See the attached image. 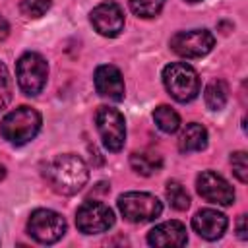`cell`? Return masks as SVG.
Here are the masks:
<instances>
[{
	"mask_svg": "<svg viewBox=\"0 0 248 248\" xmlns=\"http://www.w3.org/2000/svg\"><path fill=\"white\" fill-rule=\"evenodd\" d=\"M45 178L48 180L54 192L72 196L85 186L89 178V169L81 157L74 153H64V155H56L52 161L46 163Z\"/></svg>",
	"mask_w": 248,
	"mask_h": 248,
	"instance_id": "1",
	"label": "cell"
},
{
	"mask_svg": "<svg viewBox=\"0 0 248 248\" xmlns=\"http://www.w3.org/2000/svg\"><path fill=\"white\" fill-rule=\"evenodd\" d=\"M41 130V114L27 105L10 110L0 122L2 138L12 145H25Z\"/></svg>",
	"mask_w": 248,
	"mask_h": 248,
	"instance_id": "2",
	"label": "cell"
},
{
	"mask_svg": "<svg viewBox=\"0 0 248 248\" xmlns=\"http://www.w3.org/2000/svg\"><path fill=\"white\" fill-rule=\"evenodd\" d=\"M163 83L169 95L178 103H190L200 93L198 72L186 62H170L163 68Z\"/></svg>",
	"mask_w": 248,
	"mask_h": 248,
	"instance_id": "3",
	"label": "cell"
},
{
	"mask_svg": "<svg viewBox=\"0 0 248 248\" xmlns=\"http://www.w3.org/2000/svg\"><path fill=\"white\" fill-rule=\"evenodd\" d=\"M16 78H17L19 89L25 95L35 97L46 85L48 64L39 52H25L19 56V60L16 64Z\"/></svg>",
	"mask_w": 248,
	"mask_h": 248,
	"instance_id": "4",
	"label": "cell"
},
{
	"mask_svg": "<svg viewBox=\"0 0 248 248\" xmlns=\"http://www.w3.org/2000/svg\"><path fill=\"white\" fill-rule=\"evenodd\" d=\"M118 209L130 223H147L163 213V203L159 198L147 192H126L118 196Z\"/></svg>",
	"mask_w": 248,
	"mask_h": 248,
	"instance_id": "5",
	"label": "cell"
},
{
	"mask_svg": "<svg viewBox=\"0 0 248 248\" xmlns=\"http://www.w3.org/2000/svg\"><path fill=\"white\" fill-rule=\"evenodd\" d=\"M27 232L41 244H54L66 232V221L52 209H35L27 221Z\"/></svg>",
	"mask_w": 248,
	"mask_h": 248,
	"instance_id": "6",
	"label": "cell"
},
{
	"mask_svg": "<svg viewBox=\"0 0 248 248\" xmlns=\"http://www.w3.org/2000/svg\"><path fill=\"white\" fill-rule=\"evenodd\" d=\"M95 124L103 145L108 151H120L126 141V122L120 110L110 107H99L95 114Z\"/></svg>",
	"mask_w": 248,
	"mask_h": 248,
	"instance_id": "7",
	"label": "cell"
},
{
	"mask_svg": "<svg viewBox=\"0 0 248 248\" xmlns=\"http://www.w3.org/2000/svg\"><path fill=\"white\" fill-rule=\"evenodd\" d=\"M76 225L83 234H99L114 225V213L103 202H83L76 211Z\"/></svg>",
	"mask_w": 248,
	"mask_h": 248,
	"instance_id": "8",
	"label": "cell"
},
{
	"mask_svg": "<svg viewBox=\"0 0 248 248\" xmlns=\"http://www.w3.org/2000/svg\"><path fill=\"white\" fill-rule=\"evenodd\" d=\"M215 45V37L207 29L178 31L170 37V48L182 58H202Z\"/></svg>",
	"mask_w": 248,
	"mask_h": 248,
	"instance_id": "9",
	"label": "cell"
},
{
	"mask_svg": "<svg viewBox=\"0 0 248 248\" xmlns=\"http://www.w3.org/2000/svg\"><path fill=\"white\" fill-rule=\"evenodd\" d=\"M196 188L198 194L211 202V203H219V205H231L234 202V190L232 186L217 172L213 170H203L198 174L196 178Z\"/></svg>",
	"mask_w": 248,
	"mask_h": 248,
	"instance_id": "10",
	"label": "cell"
},
{
	"mask_svg": "<svg viewBox=\"0 0 248 248\" xmlns=\"http://www.w3.org/2000/svg\"><path fill=\"white\" fill-rule=\"evenodd\" d=\"M91 25L103 37H116L124 29V12L114 2H103L89 14Z\"/></svg>",
	"mask_w": 248,
	"mask_h": 248,
	"instance_id": "11",
	"label": "cell"
},
{
	"mask_svg": "<svg viewBox=\"0 0 248 248\" xmlns=\"http://www.w3.org/2000/svg\"><path fill=\"white\" fill-rule=\"evenodd\" d=\"M93 81H95V89L101 97H107L110 101H122L126 95L124 78L116 66H110V64L97 66Z\"/></svg>",
	"mask_w": 248,
	"mask_h": 248,
	"instance_id": "12",
	"label": "cell"
},
{
	"mask_svg": "<svg viewBox=\"0 0 248 248\" xmlns=\"http://www.w3.org/2000/svg\"><path fill=\"white\" fill-rule=\"evenodd\" d=\"M229 219L225 213L217 211V209H200L194 217H192V229L205 240H217L223 236V232L227 231Z\"/></svg>",
	"mask_w": 248,
	"mask_h": 248,
	"instance_id": "13",
	"label": "cell"
},
{
	"mask_svg": "<svg viewBox=\"0 0 248 248\" xmlns=\"http://www.w3.org/2000/svg\"><path fill=\"white\" fill-rule=\"evenodd\" d=\"M147 242L149 246H157V248L184 246L188 242V232L180 221H165L147 232Z\"/></svg>",
	"mask_w": 248,
	"mask_h": 248,
	"instance_id": "14",
	"label": "cell"
},
{
	"mask_svg": "<svg viewBox=\"0 0 248 248\" xmlns=\"http://www.w3.org/2000/svg\"><path fill=\"white\" fill-rule=\"evenodd\" d=\"M205 145H207V130L198 122L186 124V128L178 138V149L182 153H194L205 149Z\"/></svg>",
	"mask_w": 248,
	"mask_h": 248,
	"instance_id": "15",
	"label": "cell"
},
{
	"mask_svg": "<svg viewBox=\"0 0 248 248\" xmlns=\"http://www.w3.org/2000/svg\"><path fill=\"white\" fill-rule=\"evenodd\" d=\"M130 167L141 176H151L161 170L163 157L155 151H134L130 155Z\"/></svg>",
	"mask_w": 248,
	"mask_h": 248,
	"instance_id": "16",
	"label": "cell"
},
{
	"mask_svg": "<svg viewBox=\"0 0 248 248\" xmlns=\"http://www.w3.org/2000/svg\"><path fill=\"white\" fill-rule=\"evenodd\" d=\"M203 99H205L207 108H211V110H221V108L227 105V101H229V85H227L223 79H211V81L205 85Z\"/></svg>",
	"mask_w": 248,
	"mask_h": 248,
	"instance_id": "17",
	"label": "cell"
},
{
	"mask_svg": "<svg viewBox=\"0 0 248 248\" xmlns=\"http://www.w3.org/2000/svg\"><path fill=\"white\" fill-rule=\"evenodd\" d=\"M153 120L157 124V128L161 132H165V134H174L180 128V116L169 105H159L153 110Z\"/></svg>",
	"mask_w": 248,
	"mask_h": 248,
	"instance_id": "18",
	"label": "cell"
},
{
	"mask_svg": "<svg viewBox=\"0 0 248 248\" xmlns=\"http://www.w3.org/2000/svg\"><path fill=\"white\" fill-rule=\"evenodd\" d=\"M167 200H169L170 207L176 211H184L190 207V196H188L186 188L176 180L167 182Z\"/></svg>",
	"mask_w": 248,
	"mask_h": 248,
	"instance_id": "19",
	"label": "cell"
},
{
	"mask_svg": "<svg viewBox=\"0 0 248 248\" xmlns=\"http://www.w3.org/2000/svg\"><path fill=\"white\" fill-rule=\"evenodd\" d=\"M128 2H130V10L138 17L149 19V17H155L163 10L167 0H128Z\"/></svg>",
	"mask_w": 248,
	"mask_h": 248,
	"instance_id": "20",
	"label": "cell"
},
{
	"mask_svg": "<svg viewBox=\"0 0 248 248\" xmlns=\"http://www.w3.org/2000/svg\"><path fill=\"white\" fill-rule=\"evenodd\" d=\"M48 8H50V0H21V4H19L21 14L25 17H33V19L45 16L48 12Z\"/></svg>",
	"mask_w": 248,
	"mask_h": 248,
	"instance_id": "21",
	"label": "cell"
},
{
	"mask_svg": "<svg viewBox=\"0 0 248 248\" xmlns=\"http://www.w3.org/2000/svg\"><path fill=\"white\" fill-rule=\"evenodd\" d=\"M12 91H14L12 78L8 74V68L0 62V110L6 108L8 103L12 101Z\"/></svg>",
	"mask_w": 248,
	"mask_h": 248,
	"instance_id": "22",
	"label": "cell"
},
{
	"mask_svg": "<svg viewBox=\"0 0 248 248\" xmlns=\"http://www.w3.org/2000/svg\"><path fill=\"white\" fill-rule=\"evenodd\" d=\"M231 165H232V172L234 176L244 184L248 182V159L244 151H234L231 155Z\"/></svg>",
	"mask_w": 248,
	"mask_h": 248,
	"instance_id": "23",
	"label": "cell"
},
{
	"mask_svg": "<svg viewBox=\"0 0 248 248\" xmlns=\"http://www.w3.org/2000/svg\"><path fill=\"white\" fill-rule=\"evenodd\" d=\"M236 232H238V238H240V240H246V238H248V234H246V215H240V217H238Z\"/></svg>",
	"mask_w": 248,
	"mask_h": 248,
	"instance_id": "24",
	"label": "cell"
},
{
	"mask_svg": "<svg viewBox=\"0 0 248 248\" xmlns=\"http://www.w3.org/2000/svg\"><path fill=\"white\" fill-rule=\"evenodd\" d=\"M8 35H10V25H8V21L0 16V41H4Z\"/></svg>",
	"mask_w": 248,
	"mask_h": 248,
	"instance_id": "25",
	"label": "cell"
},
{
	"mask_svg": "<svg viewBox=\"0 0 248 248\" xmlns=\"http://www.w3.org/2000/svg\"><path fill=\"white\" fill-rule=\"evenodd\" d=\"M4 176H6V169H4V167H2V165H0V180H2V178H4Z\"/></svg>",
	"mask_w": 248,
	"mask_h": 248,
	"instance_id": "26",
	"label": "cell"
},
{
	"mask_svg": "<svg viewBox=\"0 0 248 248\" xmlns=\"http://www.w3.org/2000/svg\"><path fill=\"white\" fill-rule=\"evenodd\" d=\"M186 2H202V0H186Z\"/></svg>",
	"mask_w": 248,
	"mask_h": 248,
	"instance_id": "27",
	"label": "cell"
}]
</instances>
